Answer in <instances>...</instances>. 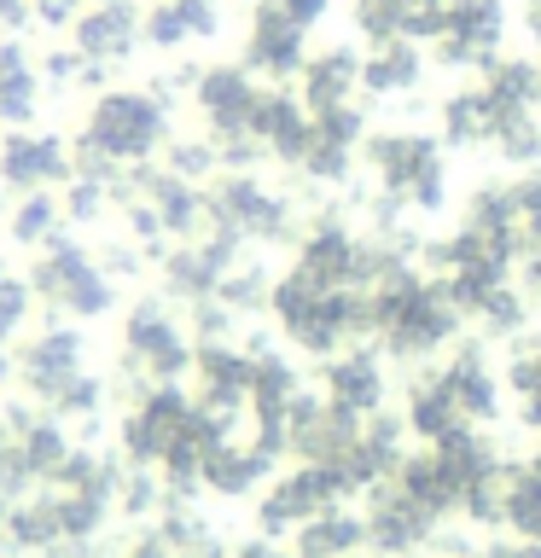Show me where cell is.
Returning <instances> with one entry per match:
<instances>
[{
  "label": "cell",
  "instance_id": "obj_1",
  "mask_svg": "<svg viewBox=\"0 0 541 558\" xmlns=\"http://www.w3.org/2000/svg\"><path fill=\"white\" fill-rule=\"evenodd\" d=\"M175 140L169 94L157 87H105L82 111L76 129V169L99 181H122L129 169H146Z\"/></svg>",
  "mask_w": 541,
  "mask_h": 558
},
{
  "label": "cell",
  "instance_id": "obj_2",
  "mask_svg": "<svg viewBox=\"0 0 541 558\" xmlns=\"http://www.w3.org/2000/svg\"><path fill=\"white\" fill-rule=\"evenodd\" d=\"M466 314L448 303L443 279H431L419 262L396 268L373 286V349L396 366H425L443 349L460 343Z\"/></svg>",
  "mask_w": 541,
  "mask_h": 558
},
{
  "label": "cell",
  "instance_id": "obj_3",
  "mask_svg": "<svg viewBox=\"0 0 541 558\" xmlns=\"http://www.w3.org/2000/svg\"><path fill=\"white\" fill-rule=\"evenodd\" d=\"M268 314L279 326L297 355H338V349L373 338V291H332L321 279H309L303 268H286L274 274V296H268Z\"/></svg>",
  "mask_w": 541,
  "mask_h": 558
},
{
  "label": "cell",
  "instance_id": "obj_4",
  "mask_svg": "<svg viewBox=\"0 0 541 558\" xmlns=\"http://www.w3.org/2000/svg\"><path fill=\"white\" fill-rule=\"evenodd\" d=\"M361 169L373 192H390L396 204H408V216H436L448 204V146L436 129H373L361 140Z\"/></svg>",
  "mask_w": 541,
  "mask_h": 558
},
{
  "label": "cell",
  "instance_id": "obj_5",
  "mask_svg": "<svg viewBox=\"0 0 541 558\" xmlns=\"http://www.w3.org/2000/svg\"><path fill=\"white\" fill-rule=\"evenodd\" d=\"M29 291L35 303L52 308L59 320H105V314L117 308V279L111 268L87 251L76 227H64L59 239H47L41 251L29 262Z\"/></svg>",
  "mask_w": 541,
  "mask_h": 558
},
{
  "label": "cell",
  "instance_id": "obj_6",
  "mask_svg": "<svg viewBox=\"0 0 541 558\" xmlns=\"http://www.w3.org/2000/svg\"><path fill=\"white\" fill-rule=\"evenodd\" d=\"M192 349L199 343H192L181 314L169 308V296H134L122 308V373H129V390L192 378Z\"/></svg>",
  "mask_w": 541,
  "mask_h": 558
},
{
  "label": "cell",
  "instance_id": "obj_7",
  "mask_svg": "<svg viewBox=\"0 0 541 558\" xmlns=\"http://www.w3.org/2000/svg\"><path fill=\"white\" fill-rule=\"evenodd\" d=\"M209 227L244 244H297V204L274 192L256 169H221L209 181Z\"/></svg>",
  "mask_w": 541,
  "mask_h": 558
},
{
  "label": "cell",
  "instance_id": "obj_8",
  "mask_svg": "<svg viewBox=\"0 0 541 558\" xmlns=\"http://www.w3.org/2000/svg\"><path fill=\"white\" fill-rule=\"evenodd\" d=\"M192 408H199V401H192L181 384H146V390H134L129 408H122V418H117L122 465L157 471V465H164V453L175 448V436L187 430Z\"/></svg>",
  "mask_w": 541,
  "mask_h": 558
},
{
  "label": "cell",
  "instance_id": "obj_9",
  "mask_svg": "<svg viewBox=\"0 0 541 558\" xmlns=\"http://www.w3.org/2000/svg\"><path fill=\"white\" fill-rule=\"evenodd\" d=\"M349 500H356V488L344 483L338 465H291V471H279V477H268V488H262L256 530L262 535H297L309 518L332 512V506H349Z\"/></svg>",
  "mask_w": 541,
  "mask_h": 558
},
{
  "label": "cell",
  "instance_id": "obj_10",
  "mask_svg": "<svg viewBox=\"0 0 541 558\" xmlns=\"http://www.w3.org/2000/svg\"><path fill=\"white\" fill-rule=\"evenodd\" d=\"M361 518H366V553L373 558H413V553H431V541L443 535V518L431 506H419L396 477L373 483L361 495Z\"/></svg>",
  "mask_w": 541,
  "mask_h": 558
},
{
  "label": "cell",
  "instance_id": "obj_11",
  "mask_svg": "<svg viewBox=\"0 0 541 558\" xmlns=\"http://www.w3.org/2000/svg\"><path fill=\"white\" fill-rule=\"evenodd\" d=\"M244 262V239L221 233V227H209V233L187 239V244H169L164 256H157V274H164V296L169 303H209V296L221 291V279L233 274Z\"/></svg>",
  "mask_w": 541,
  "mask_h": 558
},
{
  "label": "cell",
  "instance_id": "obj_12",
  "mask_svg": "<svg viewBox=\"0 0 541 558\" xmlns=\"http://www.w3.org/2000/svg\"><path fill=\"white\" fill-rule=\"evenodd\" d=\"M76 174V146L64 134H41V129H0V186L12 198L29 192H64Z\"/></svg>",
  "mask_w": 541,
  "mask_h": 558
},
{
  "label": "cell",
  "instance_id": "obj_13",
  "mask_svg": "<svg viewBox=\"0 0 541 558\" xmlns=\"http://www.w3.org/2000/svg\"><path fill=\"white\" fill-rule=\"evenodd\" d=\"M256 99H262V82L244 64H199L192 111H199L204 134L216 140V146H221V140H251Z\"/></svg>",
  "mask_w": 541,
  "mask_h": 558
},
{
  "label": "cell",
  "instance_id": "obj_14",
  "mask_svg": "<svg viewBox=\"0 0 541 558\" xmlns=\"http://www.w3.org/2000/svg\"><path fill=\"white\" fill-rule=\"evenodd\" d=\"M309 59V29L279 7V0H256L251 7V24H244V70L256 82H297V70Z\"/></svg>",
  "mask_w": 541,
  "mask_h": 558
},
{
  "label": "cell",
  "instance_id": "obj_15",
  "mask_svg": "<svg viewBox=\"0 0 541 558\" xmlns=\"http://www.w3.org/2000/svg\"><path fill=\"white\" fill-rule=\"evenodd\" d=\"M506 47V0H448L431 59L443 70H483Z\"/></svg>",
  "mask_w": 541,
  "mask_h": 558
},
{
  "label": "cell",
  "instance_id": "obj_16",
  "mask_svg": "<svg viewBox=\"0 0 541 558\" xmlns=\"http://www.w3.org/2000/svg\"><path fill=\"white\" fill-rule=\"evenodd\" d=\"M76 373H87V331L76 320H52L41 331H29L24 349H17V384H24V396L35 408L52 390H64Z\"/></svg>",
  "mask_w": 541,
  "mask_h": 558
},
{
  "label": "cell",
  "instance_id": "obj_17",
  "mask_svg": "<svg viewBox=\"0 0 541 558\" xmlns=\"http://www.w3.org/2000/svg\"><path fill=\"white\" fill-rule=\"evenodd\" d=\"M431 366H436V378L448 384V396H454V408L466 413V425L489 430L501 418L506 384H501V361L489 355L483 338H460L454 349H443V361H431Z\"/></svg>",
  "mask_w": 541,
  "mask_h": 558
},
{
  "label": "cell",
  "instance_id": "obj_18",
  "mask_svg": "<svg viewBox=\"0 0 541 558\" xmlns=\"http://www.w3.org/2000/svg\"><path fill=\"white\" fill-rule=\"evenodd\" d=\"M373 134L366 129V99L356 105H338V111H321L309 129V151L303 163H297V174L314 186H344L349 174L361 169V140Z\"/></svg>",
  "mask_w": 541,
  "mask_h": 558
},
{
  "label": "cell",
  "instance_id": "obj_19",
  "mask_svg": "<svg viewBox=\"0 0 541 558\" xmlns=\"http://www.w3.org/2000/svg\"><path fill=\"white\" fill-rule=\"evenodd\" d=\"M251 373H256V355L251 343H199L192 349V384H199V408L221 413V418H244L251 408Z\"/></svg>",
  "mask_w": 541,
  "mask_h": 558
},
{
  "label": "cell",
  "instance_id": "obj_20",
  "mask_svg": "<svg viewBox=\"0 0 541 558\" xmlns=\"http://www.w3.org/2000/svg\"><path fill=\"white\" fill-rule=\"evenodd\" d=\"M321 396L338 401L349 413H378L384 401H390V373H384V355L366 343H349L338 355L321 361Z\"/></svg>",
  "mask_w": 541,
  "mask_h": 558
},
{
  "label": "cell",
  "instance_id": "obj_21",
  "mask_svg": "<svg viewBox=\"0 0 541 558\" xmlns=\"http://www.w3.org/2000/svg\"><path fill=\"white\" fill-rule=\"evenodd\" d=\"M297 99H303L309 117L356 105L361 99V47H349V41L314 47L303 59V70H297Z\"/></svg>",
  "mask_w": 541,
  "mask_h": 558
},
{
  "label": "cell",
  "instance_id": "obj_22",
  "mask_svg": "<svg viewBox=\"0 0 541 558\" xmlns=\"http://www.w3.org/2000/svg\"><path fill=\"white\" fill-rule=\"evenodd\" d=\"M471 87L483 94L495 129H506L513 117L541 111V64L530 59V52H495V59L478 70V82H471ZM489 146H495V140H489Z\"/></svg>",
  "mask_w": 541,
  "mask_h": 558
},
{
  "label": "cell",
  "instance_id": "obj_23",
  "mask_svg": "<svg viewBox=\"0 0 541 558\" xmlns=\"http://www.w3.org/2000/svg\"><path fill=\"white\" fill-rule=\"evenodd\" d=\"M309 129H314V117L303 111V99H297L291 87H279V82H262L251 140L274 157L279 169H297V163H303V151H309Z\"/></svg>",
  "mask_w": 541,
  "mask_h": 558
},
{
  "label": "cell",
  "instance_id": "obj_24",
  "mask_svg": "<svg viewBox=\"0 0 541 558\" xmlns=\"http://www.w3.org/2000/svg\"><path fill=\"white\" fill-rule=\"evenodd\" d=\"M460 227L466 233H478L495 256L506 262H524V239H518V209H513V181H483L466 192V204H460Z\"/></svg>",
  "mask_w": 541,
  "mask_h": 558
},
{
  "label": "cell",
  "instance_id": "obj_25",
  "mask_svg": "<svg viewBox=\"0 0 541 558\" xmlns=\"http://www.w3.org/2000/svg\"><path fill=\"white\" fill-rule=\"evenodd\" d=\"M140 47V12L134 0H94L82 17H76V52L87 64H122L129 52Z\"/></svg>",
  "mask_w": 541,
  "mask_h": 558
},
{
  "label": "cell",
  "instance_id": "obj_26",
  "mask_svg": "<svg viewBox=\"0 0 541 558\" xmlns=\"http://www.w3.org/2000/svg\"><path fill=\"white\" fill-rule=\"evenodd\" d=\"M419 82H425V47L408 41V35H396V41L361 52V99H373V105L413 99Z\"/></svg>",
  "mask_w": 541,
  "mask_h": 558
},
{
  "label": "cell",
  "instance_id": "obj_27",
  "mask_svg": "<svg viewBox=\"0 0 541 558\" xmlns=\"http://www.w3.org/2000/svg\"><path fill=\"white\" fill-rule=\"evenodd\" d=\"M401 425H408V436H419V442H443V436H454L466 425V413L454 408L448 384L436 378V366H413V378L401 384Z\"/></svg>",
  "mask_w": 541,
  "mask_h": 558
},
{
  "label": "cell",
  "instance_id": "obj_28",
  "mask_svg": "<svg viewBox=\"0 0 541 558\" xmlns=\"http://www.w3.org/2000/svg\"><path fill=\"white\" fill-rule=\"evenodd\" d=\"M274 465L279 460H268L251 436H227V442L209 453V465H204V488L221 495V500H244V495H256V488H268Z\"/></svg>",
  "mask_w": 541,
  "mask_h": 558
},
{
  "label": "cell",
  "instance_id": "obj_29",
  "mask_svg": "<svg viewBox=\"0 0 541 558\" xmlns=\"http://www.w3.org/2000/svg\"><path fill=\"white\" fill-rule=\"evenodd\" d=\"M41 117V70L24 41H0V129H35Z\"/></svg>",
  "mask_w": 541,
  "mask_h": 558
},
{
  "label": "cell",
  "instance_id": "obj_30",
  "mask_svg": "<svg viewBox=\"0 0 541 558\" xmlns=\"http://www.w3.org/2000/svg\"><path fill=\"white\" fill-rule=\"evenodd\" d=\"M436 140H443L448 151H483L489 140H495V122H489V105L478 87H448L443 99H436Z\"/></svg>",
  "mask_w": 541,
  "mask_h": 558
},
{
  "label": "cell",
  "instance_id": "obj_31",
  "mask_svg": "<svg viewBox=\"0 0 541 558\" xmlns=\"http://www.w3.org/2000/svg\"><path fill=\"white\" fill-rule=\"evenodd\" d=\"M361 547H366V518L349 512V506H332L291 535V558H356Z\"/></svg>",
  "mask_w": 541,
  "mask_h": 558
},
{
  "label": "cell",
  "instance_id": "obj_32",
  "mask_svg": "<svg viewBox=\"0 0 541 558\" xmlns=\"http://www.w3.org/2000/svg\"><path fill=\"white\" fill-rule=\"evenodd\" d=\"M390 477H396L401 488H408V495H413L419 506H431V512L443 518V523H448L454 512H460V483L448 477V471H443V460H436L431 448H419V453H401V465L390 471Z\"/></svg>",
  "mask_w": 541,
  "mask_h": 558
},
{
  "label": "cell",
  "instance_id": "obj_33",
  "mask_svg": "<svg viewBox=\"0 0 541 558\" xmlns=\"http://www.w3.org/2000/svg\"><path fill=\"white\" fill-rule=\"evenodd\" d=\"M501 523L518 541H541V471L530 460L506 465V495H501Z\"/></svg>",
  "mask_w": 541,
  "mask_h": 558
},
{
  "label": "cell",
  "instance_id": "obj_34",
  "mask_svg": "<svg viewBox=\"0 0 541 558\" xmlns=\"http://www.w3.org/2000/svg\"><path fill=\"white\" fill-rule=\"evenodd\" d=\"M530 320H536V303H530V291H524L518 279H513V286H501L478 314H471V326H478L483 343H518L524 331H530Z\"/></svg>",
  "mask_w": 541,
  "mask_h": 558
},
{
  "label": "cell",
  "instance_id": "obj_35",
  "mask_svg": "<svg viewBox=\"0 0 541 558\" xmlns=\"http://www.w3.org/2000/svg\"><path fill=\"white\" fill-rule=\"evenodd\" d=\"M64 198L59 192H29V198H17L12 204V216H7V233L12 244H24V251H41L47 239H59L64 233Z\"/></svg>",
  "mask_w": 541,
  "mask_h": 558
},
{
  "label": "cell",
  "instance_id": "obj_36",
  "mask_svg": "<svg viewBox=\"0 0 541 558\" xmlns=\"http://www.w3.org/2000/svg\"><path fill=\"white\" fill-rule=\"evenodd\" d=\"M513 274H518L513 262H471V268H460V274L443 279V291H448V303L471 320V314H478L501 286H513Z\"/></svg>",
  "mask_w": 541,
  "mask_h": 558
},
{
  "label": "cell",
  "instance_id": "obj_37",
  "mask_svg": "<svg viewBox=\"0 0 541 558\" xmlns=\"http://www.w3.org/2000/svg\"><path fill=\"white\" fill-rule=\"evenodd\" d=\"M221 303L239 314V320H256V314H268V296H274V268L268 262H256V256H244L233 274L221 279Z\"/></svg>",
  "mask_w": 541,
  "mask_h": 558
},
{
  "label": "cell",
  "instance_id": "obj_38",
  "mask_svg": "<svg viewBox=\"0 0 541 558\" xmlns=\"http://www.w3.org/2000/svg\"><path fill=\"white\" fill-rule=\"evenodd\" d=\"M105 396H111V384H105V373H76L64 384V390H52L47 401H41V413H52L59 425H76V418H94L99 408H105Z\"/></svg>",
  "mask_w": 541,
  "mask_h": 558
},
{
  "label": "cell",
  "instance_id": "obj_39",
  "mask_svg": "<svg viewBox=\"0 0 541 558\" xmlns=\"http://www.w3.org/2000/svg\"><path fill=\"white\" fill-rule=\"evenodd\" d=\"M164 169L169 174H181V181H199V186H209L221 174V151H216V140L209 134H175L169 146H164Z\"/></svg>",
  "mask_w": 541,
  "mask_h": 558
},
{
  "label": "cell",
  "instance_id": "obj_40",
  "mask_svg": "<svg viewBox=\"0 0 541 558\" xmlns=\"http://www.w3.org/2000/svg\"><path fill=\"white\" fill-rule=\"evenodd\" d=\"M501 157L513 174H524V169H541V111H530V117H513L506 129H495V146H489Z\"/></svg>",
  "mask_w": 541,
  "mask_h": 558
},
{
  "label": "cell",
  "instance_id": "obj_41",
  "mask_svg": "<svg viewBox=\"0 0 541 558\" xmlns=\"http://www.w3.org/2000/svg\"><path fill=\"white\" fill-rule=\"evenodd\" d=\"M29 308H35L29 274H12L7 256H0V343H12L17 331L29 326Z\"/></svg>",
  "mask_w": 541,
  "mask_h": 558
},
{
  "label": "cell",
  "instance_id": "obj_42",
  "mask_svg": "<svg viewBox=\"0 0 541 558\" xmlns=\"http://www.w3.org/2000/svg\"><path fill=\"white\" fill-rule=\"evenodd\" d=\"M140 41L157 47V52H181L192 41V29H187V12L175 7V0H157L152 12H140Z\"/></svg>",
  "mask_w": 541,
  "mask_h": 558
},
{
  "label": "cell",
  "instance_id": "obj_43",
  "mask_svg": "<svg viewBox=\"0 0 541 558\" xmlns=\"http://www.w3.org/2000/svg\"><path fill=\"white\" fill-rule=\"evenodd\" d=\"M513 209H518V239H524V256L541 251V169H524V174H513Z\"/></svg>",
  "mask_w": 541,
  "mask_h": 558
},
{
  "label": "cell",
  "instance_id": "obj_44",
  "mask_svg": "<svg viewBox=\"0 0 541 558\" xmlns=\"http://www.w3.org/2000/svg\"><path fill=\"white\" fill-rule=\"evenodd\" d=\"M483 558H541V541H489L483 547Z\"/></svg>",
  "mask_w": 541,
  "mask_h": 558
},
{
  "label": "cell",
  "instance_id": "obj_45",
  "mask_svg": "<svg viewBox=\"0 0 541 558\" xmlns=\"http://www.w3.org/2000/svg\"><path fill=\"white\" fill-rule=\"evenodd\" d=\"M279 7H286L303 29H314V24H321V17L332 12V0H279Z\"/></svg>",
  "mask_w": 541,
  "mask_h": 558
},
{
  "label": "cell",
  "instance_id": "obj_46",
  "mask_svg": "<svg viewBox=\"0 0 541 558\" xmlns=\"http://www.w3.org/2000/svg\"><path fill=\"white\" fill-rule=\"evenodd\" d=\"M518 286L530 291V303H541V251H530L518 262Z\"/></svg>",
  "mask_w": 541,
  "mask_h": 558
},
{
  "label": "cell",
  "instance_id": "obj_47",
  "mask_svg": "<svg viewBox=\"0 0 541 558\" xmlns=\"http://www.w3.org/2000/svg\"><path fill=\"white\" fill-rule=\"evenodd\" d=\"M518 24H524V35L541 47V0H518Z\"/></svg>",
  "mask_w": 541,
  "mask_h": 558
},
{
  "label": "cell",
  "instance_id": "obj_48",
  "mask_svg": "<svg viewBox=\"0 0 541 558\" xmlns=\"http://www.w3.org/2000/svg\"><path fill=\"white\" fill-rule=\"evenodd\" d=\"M29 0H0V24H7V29H17V24H29Z\"/></svg>",
  "mask_w": 541,
  "mask_h": 558
},
{
  "label": "cell",
  "instance_id": "obj_49",
  "mask_svg": "<svg viewBox=\"0 0 541 558\" xmlns=\"http://www.w3.org/2000/svg\"><path fill=\"white\" fill-rule=\"evenodd\" d=\"M233 558H291V553H279V547H268V541H244V547H239Z\"/></svg>",
  "mask_w": 541,
  "mask_h": 558
},
{
  "label": "cell",
  "instance_id": "obj_50",
  "mask_svg": "<svg viewBox=\"0 0 541 558\" xmlns=\"http://www.w3.org/2000/svg\"><path fill=\"white\" fill-rule=\"evenodd\" d=\"M0 384H17V355H12V343H0Z\"/></svg>",
  "mask_w": 541,
  "mask_h": 558
},
{
  "label": "cell",
  "instance_id": "obj_51",
  "mask_svg": "<svg viewBox=\"0 0 541 558\" xmlns=\"http://www.w3.org/2000/svg\"><path fill=\"white\" fill-rule=\"evenodd\" d=\"M466 558H483V553H466Z\"/></svg>",
  "mask_w": 541,
  "mask_h": 558
},
{
  "label": "cell",
  "instance_id": "obj_52",
  "mask_svg": "<svg viewBox=\"0 0 541 558\" xmlns=\"http://www.w3.org/2000/svg\"><path fill=\"white\" fill-rule=\"evenodd\" d=\"M356 558H361V553H356Z\"/></svg>",
  "mask_w": 541,
  "mask_h": 558
}]
</instances>
